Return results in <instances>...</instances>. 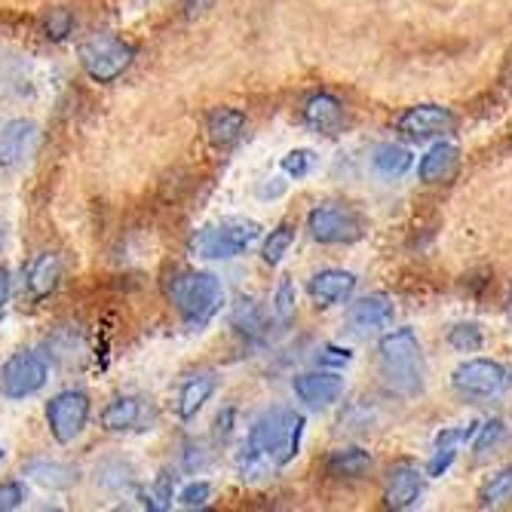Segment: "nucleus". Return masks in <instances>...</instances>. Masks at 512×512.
Wrapping results in <instances>:
<instances>
[{"mask_svg": "<svg viewBox=\"0 0 512 512\" xmlns=\"http://www.w3.org/2000/svg\"><path fill=\"white\" fill-rule=\"evenodd\" d=\"M307 230L319 246H350V243L362 240L365 218L344 203H322V206L310 209Z\"/></svg>", "mask_w": 512, "mask_h": 512, "instance_id": "obj_7", "label": "nucleus"}, {"mask_svg": "<svg viewBox=\"0 0 512 512\" xmlns=\"http://www.w3.org/2000/svg\"><path fill=\"white\" fill-rule=\"evenodd\" d=\"M295 396L310 405V408H329L341 399L344 393V381L338 378V371H304L292 381Z\"/></svg>", "mask_w": 512, "mask_h": 512, "instance_id": "obj_12", "label": "nucleus"}, {"mask_svg": "<svg viewBox=\"0 0 512 512\" xmlns=\"http://www.w3.org/2000/svg\"><path fill=\"white\" fill-rule=\"evenodd\" d=\"M206 132L215 148H230L237 145L246 132V114L237 108H212L206 117Z\"/></svg>", "mask_w": 512, "mask_h": 512, "instance_id": "obj_19", "label": "nucleus"}, {"mask_svg": "<svg viewBox=\"0 0 512 512\" xmlns=\"http://www.w3.org/2000/svg\"><path fill=\"white\" fill-rule=\"evenodd\" d=\"M46 378H50L46 359L31 350H22V353H13L4 362V368H0V393L10 399H25L43 390Z\"/></svg>", "mask_w": 512, "mask_h": 512, "instance_id": "obj_9", "label": "nucleus"}, {"mask_svg": "<svg viewBox=\"0 0 512 512\" xmlns=\"http://www.w3.org/2000/svg\"><path fill=\"white\" fill-rule=\"evenodd\" d=\"M356 283L359 279L350 273V270H338V267H329V270H319L313 279H310V298L316 307H338V304H347L356 292Z\"/></svg>", "mask_w": 512, "mask_h": 512, "instance_id": "obj_15", "label": "nucleus"}, {"mask_svg": "<svg viewBox=\"0 0 512 512\" xmlns=\"http://www.w3.org/2000/svg\"><path fill=\"white\" fill-rule=\"evenodd\" d=\"M261 237V224L255 221H224L215 227H203L191 237V252L209 261H227L243 255Z\"/></svg>", "mask_w": 512, "mask_h": 512, "instance_id": "obj_6", "label": "nucleus"}, {"mask_svg": "<svg viewBox=\"0 0 512 512\" xmlns=\"http://www.w3.org/2000/svg\"><path fill=\"white\" fill-rule=\"evenodd\" d=\"M460 172V148L451 142H436L417 163V178L424 184H448Z\"/></svg>", "mask_w": 512, "mask_h": 512, "instance_id": "obj_16", "label": "nucleus"}, {"mask_svg": "<svg viewBox=\"0 0 512 512\" xmlns=\"http://www.w3.org/2000/svg\"><path fill=\"white\" fill-rule=\"evenodd\" d=\"M25 473L40 482L43 488H71L77 482V473L71 467H65V463H56V460H28L25 463Z\"/></svg>", "mask_w": 512, "mask_h": 512, "instance_id": "obj_24", "label": "nucleus"}, {"mask_svg": "<svg viewBox=\"0 0 512 512\" xmlns=\"http://www.w3.org/2000/svg\"><path fill=\"white\" fill-rule=\"evenodd\" d=\"M237 473H240V479L243 482H261V479H267L270 473H273V467L264 460V457H258L249 445L240 451V457H237Z\"/></svg>", "mask_w": 512, "mask_h": 512, "instance_id": "obj_31", "label": "nucleus"}, {"mask_svg": "<svg viewBox=\"0 0 512 512\" xmlns=\"http://www.w3.org/2000/svg\"><path fill=\"white\" fill-rule=\"evenodd\" d=\"M316 362L322 365V368H344V365H350L353 362V353L347 350V347H338V344H325L322 350H319V356H316Z\"/></svg>", "mask_w": 512, "mask_h": 512, "instance_id": "obj_36", "label": "nucleus"}, {"mask_svg": "<svg viewBox=\"0 0 512 512\" xmlns=\"http://www.w3.org/2000/svg\"><path fill=\"white\" fill-rule=\"evenodd\" d=\"M295 301H298L295 283L292 279H283V283L276 286V295H273V319L283 325V329L295 322Z\"/></svg>", "mask_w": 512, "mask_h": 512, "instance_id": "obj_29", "label": "nucleus"}, {"mask_svg": "<svg viewBox=\"0 0 512 512\" xmlns=\"http://www.w3.org/2000/svg\"><path fill=\"white\" fill-rule=\"evenodd\" d=\"M218 390V375L215 371H197L178 390V417L181 421H194V417L203 411V405L212 399V393Z\"/></svg>", "mask_w": 512, "mask_h": 512, "instance_id": "obj_18", "label": "nucleus"}, {"mask_svg": "<svg viewBox=\"0 0 512 512\" xmlns=\"http://www.w3.org/2000/svg\"><path fill=\"white\" fill-rule=\"evenodd\" d=\"M301 436H304V414L295 408H270L261 417H255V424L249 427V448L264 457L273 470H283L298 457L301 451Z\"/></svg>", "mask_w": 512, "mask_h": 512, "instance_id": "obj_2", "label": "nucleus"}, {"mask_svg": "<svg viewBox=\"0 0 512 512\" xmlns=\"http://www.w3.org/2000/svg\"><path fill=\"white\" fill-rule=\"evenodd\" d=\"M74 25H77V19H74L71 10H50L43 19V34L50 40H56V43H62V40L71 37Z\"/></svg>", "mask_w": 512, "mask_h": 512, "instance_id": "obj_32", "label": "nucleus"}, {"mask_svg": "<svg viewBox=\"0 0 512 512\" xmlns=\"http://www.w3.org/2000/svg\"><path fill=\"white\" fill-rule=\"evenodd\" d=\"M292 243H295V224L283 221V224H279V227H273V230H270V237L264 240L261 258H264V261H267L270 267H276L279 261H283V258L289 255Z\"/></svg>", "mask_w": 512, "mask_h": 512, "instance_id": "obj_26", "label": "nucleus"}, {"mask_svg": "<svg viewBox=\"0 0 512 512\" xmlns=\"http://www.w3.org/2000/svg\"><path fill=\"white\" fill-rule=\"evenodd\" d=\"M451 387L463 399H497L512 387V365L485 356L467 359L451 371Z\"/></svg>", "mask_w": 512, "mask_h": 512, "instance_id": "obj_5", "label": "nucleus"}, {"mask_svg": "<svg viewBox=\"0 0 512 512\" xmlns=\"http://www.w3.org/2000/svg\"><path fill=\"white\" fill-rule=\"evenodd\" d=\"M506 313H509V319H512V292H509V301H506Z\"/></svg>", "mask_w": 512, "mask_h": 512, "instance_id": "obj_42", "label": "nucleus"}, {"mask_svg": "<svg viewBox=\"0 0 512 512\" xmlns=\"http://www.w3.org/2000/svg\"><path fill=\"white\" fill-rule=\"evenodd\" d=\"M209 500H212V485L209 482H191L178 494V503L184 509H203V506H209Z\"/></svg>", "mask_w": 512, "mask_h": 512, "instance_id": "obj_35", "label": "nucleus"}, {"mask_svg": "<svg viewBox=\"0 0 512 512\" xmlns=\"http://www.w3.org/2000/svg\"><path fill=\"white\" fill-rule=\"evenodd\" d=\"M448 347L457 353H479L485 347V332L479 322H457L448 332Z\"/></svg>", "mask_w": 512, "mask_h": 512, "instance_id": "obj_28", "label": "nucleus"}, {"mask_svg": "<svg viewBox=\"0 0 512 512\" xmlns=\"http://www.w3.org/2000/svg\"><path fill=\"white\" fill-rule=\"evenodd\" d=\"M230 325H234L237 335H243L246 341H261L267 335V316H264V310H261V304L255 298H240L234 304Z\"/></svg>", "mask_w": 512, "mask_h": 512, "instance_id": "obj_23", "label": "nucleus"}, {"mask_svg": "<svg viewBox=\"0 0 512 512\" xmlns=\"http://www.w3.org/2000/svg\"><path fill=\"white\" fill-rule=\"evenodd\" d=\"M89 396L83 390H62L46 402V427L59 445H71L89 421Z\"/></svg>", "mask_w": 512, "mask_h": 512, "instance_id": "obj_8", "label": "nucleus"}, {"mask_svg": "<svg viewBox=\"0 0 512 512\" xmlns=\"http://www.w3.org/2000/svg\"><path fill=\"white\" fill-rule=\"evenodd\" d=\"M212 4H215V0H188V4H184V16L194 19V16H200V13H206Z\"/></svg>", "mask_w": 512, "mask_h": 512, "instance_id": "obj_40", "label": "nucleus"}, {"mask_svg": "<svg viewBox=\"0 0 512 512\" xmlns=\"http://www.w3.org/2000/svg\"><path fill=\"white\" fill-rule=\"evenodd\" d=\"M142 414H145L142 399H135V396H117L102 411V427L108 433H126V430H135L138 427Z\"/></svg>", "mask_w": 512, "mask_h": 512, "instance_id": "obj_22", "label": "nucleus"}, {"mask_svg": "<svg viewBox=\"0 0 512 512\" xmlns=\"http://www.w3.org/2000/svg\"><path fill=\"white\" fill-rule=\"evenodd\" d=\"M301 117L319 135H338L347 123V111L332 92H310L301 105Z\"/></svg>", "mask_w": 512, "mask_h": 512, "instance_id": "obj_13", "label": "nucleus"}, {"mask_svg": "<svg viewBox=\"0 0 512 512\" xmlns=\"http://www.w3.org/2000/svg\"><path fill=\"white\" fill-rule=\"evenodd\" d=\"M506 439V424L500 421V417H491V421H485L482 427H476V436H473V451L479 457L491 454L494 448H500V442Z\"/></svg>", "mask_w": 512, "mask_h": 512, "instance_id": "obj_30", "label": "nucleus"}, {"mask_svg": "<svg viewBox=\"0 0 512 512\" xmlns=\"http://www.w3.org/2000/svg\"><path fill=\"white\" fill-rule=\"evenodd\" d=\"M506 500H512V467H503L500 473H494L482 491H479V506L482 509H494V506H503Z\"/></svg>", "mask_w": 512, "mask_h": 512, "instance_id": "obj_27", "label": "nucleus"}, {"mask_svg": "<svg viewBox=\"0 0 512 512\" xmlns=\"http://www.w3.org/2000/svg\"><path fill=\"white\" fill-rule=\"evenodd\" d=\"M393 316H396V307L387 295H365V298H356L347 310V319H350V329L356 335H371V332H381L387 325H393Z\"/></svg>", "mask_w": 512, "mask_h": 512, "instance_id": "obj_14", "label": "nucleus"}, {"mask_svg": "<svg viewBox=\"0 0 512 512\" xmlns=\"http://www.w3.org/2000/svg\"><path fill=\"white\" fill-rule=\"evenodd\" d=\"M0 460H4V448H0Z\"/></svg>", "mask_w": 512, "mask_h": 512, "instance_id": "obj_43", "label": "nucleus"}, {"mask_svg": "<svg viewBox=\"0 0 512 512\" xmlns=\"http://www.w3.org/2000/svg\"><path fill=\"white\" fill-rule=\"evenodd\" d=\"M163 292L191 329H203V325L212 322V316L224 304L221 279L215 273H206V270H175V273H169L163 279Z\"/></svg>", "mask_w": 512, "mask_h": 512, "instance_id": "obj_3", "label": "nucleus"}, {"mask_svg": "<svg viewBox=\"0 0 512 512\" xmlns=\"http://www.w3.org/2000/svg\"><path fill=\"white\" fill-rule=\"evenodd\" d=\"M31 138H34V123L31 120H10L4 126V132H0V169L19 166Z\"/></svg>", "mask_w": 512, "mask_h": 512, "instance_id": "obj_21", "label": "nucleus"}, {"mask_svg": "<svg viewBox=\"0 0 512 512\" xmlns=\"http://www.w3.org/2000/svg\"><path fill=\"white\" fill-rule=\"evenodd\" d=\"M25 503V485L22 482H4L0 485V512H13Z\"/></svg>", "mask_w": 512, "mask_h": 512, "instance_id": "obj_38", "label": "nucleus"}, {"mask_svg": "<svg viewBox=\"0 0 512 512\" xmlns=\"http://www.w3.org/2000/svg\"><path fill=\"white\" fill-rule=\"evenodd\" d=\"M283 172L289 175V178H304V175H310L313 172V166H316V154L313 151H307V148H298V151H289L286 157H283Z\"/></svg>", "mask_w": 512, "mask_h": 512, "instance_id": "obj_33", "label": "nucleus"}, {"mask_svg": "<svg viewBox=\"0 0 512 512\" xmlns=\"http://www.w3.org/2000/svg\"><path fill=\"white\" fill-rule=\"evenodd\" d=\"M375 467V457L365 448H338L325 457V473L332 479H362Z\"/></svg>", "mask_w": 512, "mask_h": 512, "instance_id": "obj_20", "label": "nucleus"}, {"mask_svg": "<svg viewBox=\"0 0 512 512\" xmlns=\"http://www.w3.org/2000/svg\"><path fill=\"white\" fill-rule=\"evenodd\" d=\"M381 381L387 393L399 399H414L427 390V359L414 329H393L378 341Z\"/></svg>", "mask_w": 512, "mask_h": 512, "instance_id": "obj_1", "label": "nucleus"}, {"mask_svg": "<svg viewBox=\"0 0 512 512\" xmlns=\"http://www.w3.org/2000/svg\"><path fill=\"white\" fill-rule=\"evenodd\" d=\"M500 83H503V89L512 96V56L506 59V65H503V74H500Z\"/></svg>", "mask_w": 512, "mask_h": 512, "instance_id": "obj_41", "label": "nucleus"}, {"mask_svg": "<svg viewBox=\"0 0 512 512\" xmlns=\"http://www.w3.org/2000/svg\"><path fill=\"white\" fill-rule=\"evenodd\" d=\"M371 163H375L378 175L384 178H402L414 166V154L402 145H381L375 157H371Z\"/></svg>", "mask_w": 512, "mask_h": 512, "instance_id": "obj_25", "label": "nucleus"}, {"mask_svg": "<svg viewBox=\"0 0 512 512\" xmlns=\"http://www.w3.org/2000/svg\"><path fill=\"white\" fill-rule=\"evenodd\" d=\"M80 65L96 83H114L135 62V46L114 34H92L80 43Z\"/></svg>", "mask_w": 512, "mask_h": 512, "instance_id": "obj_4", "label": "nucleus"}, {"mask_svg": "<svg viewBox=\"0 0 512 512\" xmlns=\"http://www.w3.org/2000/svg\"><path fill=\"white\" fill-rule=\"evenodd\" d=\"M59 283H62V261H59V255H53V252L37 255V258L28 264V270H25L28 295H31V301H37V304L50 298V295L59 289Z\"/></svg>", "mask_w": 512, "mask_h": 512, "instance_id": "obj_17", "label": "nucleus"}, {"mask_svg": "<svg viewBox=\"0 0 512 512\" xmlns=\"http://www.w3.org/2000/svg\"><path fill=\"white\" fill-rule=\"evenodd\" d=\"M172 494H175V485H172V479L163 473L142 497H145V506L148 509H154V512H163V509H169L172 506Z\"/></svg>", "mask_w": 512, "mask_h": 512, "instance_id": "obj_34", "label": "nucleus"}, {"mask_svg": "<svg viewBox=\"0 0 512 512\" xmlns=\"http://www.w3.org/2000/svg\"><path fill=\"white\" fill-rule=\"evenodd\" d=\"M10 295H13V273L0 264V307L10 301Z\"/></svg>", "mask_w": 512, "mask_h": 512, "instance_id": "obj_39", "label": "nucleus"}, {"mask_svg": "<svg viewBox=\"0 0 512 512\" xmlns=\"http://www.w3.org/2000/svg\"><path fill=\"white\" fill-rule=\"evenodd\" d=\"M424 494V470L414 460H396L384 476V506L387 509H414Z\"/></svg>", "mask_w": 512, "mask_h": 512, "instance_id": "obj_11", "label": "nucleus"}, {"mask_svg": "<svg viewBox=\"0 0 512 512\" xmlns=\"http://www.w3.org/2000/svg\"><path fill=\"white\" fill-rule=\"evenodd\" d=\"M457 448H433V457H430V463H427V476L430 479H439V476H445L448 470H451V463L457 460Z\"/></svg>", "mask_w": 512, "mask_h": 512, "instance_id": "obj_37", "label": "nucleus"}, {"mask_svg": "<svg viewBox=\"0 0 512 512\" xmlns=\"http://www.w3.org/2000/svg\"><path fill=\"white\" fill-rule=\"evenodd\" d=\"M396 129L411 142H427V138H445L457 129V117L445 105H411L396 117Z\"/></svg>", "mask_w": 512, "mask_h": 512, "instance_id": "obj_10", "label": "nucleus"}]
</instances>
